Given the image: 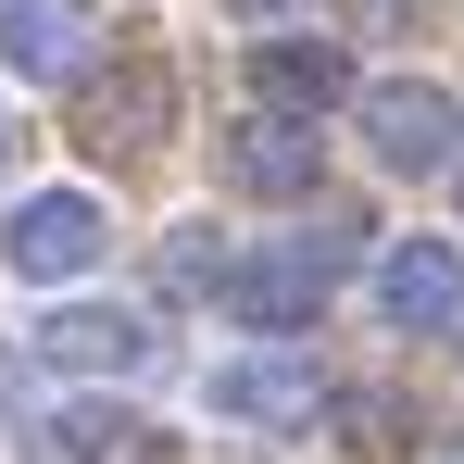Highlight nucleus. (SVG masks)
<instances>
[{
	"label": "nucleus",
	"instance_id": "nucleus-5",
	"mask_svg": "<svg viewBox=\"0 0 464 464\" xmlns=\"http://www.w3.org/2000/svg\"><path fill=\"white\" fill-rule=\"evenodd\" d=\"M113 38H101V0H0V63L25 88H76Z\"/></svg>",
	"mask_w": 464,
	"mask_h": 464
},
{
	"label": "nucleus",
	"instance_id": "nucleus-3",
	"mask_svg": "<svg viewBox=\"0 0 464 464\" xmlns=\"http://www.w3.org/2000/svg\"><path fill=\"white\" fill-rule=\"evenodd\" d=\"M101 251H113V214H101L88 188H38V201H13V227H0V264L38 276V289L101 276Z\"/></svg>",
	"mask_w": 464,
	"mask_h": 464
},
{
	"label": "nucleus",
	"instance_id": "nucleus-16",
	"mask_svg": "<svg viewBox=\"0 0 464 464\" xmlns=\"http://www.w3.org/2000/svg\"><path fill=\"white\" fill-rule=\"evenodd\" d=\"M0 176H13V126H0Z\"/></svg>",
	"mask_w": 464,
	"mask_h": 464
},
{
	"label": "nucleus",
	"instance_id": "nucleus-2",
	"mask_svg": "<svg viewBox=\"0 0 464 464\" xmlns=\"http://www.w3.org/2000/svg\"><path fill=\"white\" fill-rule=\"evenodd\" d=\"M352 113H364V151H377L389 176H440V163H464V101L440 76H377V88H352Z\"/></svg>",
	"mask_w": 464,
	"mask_h": 464
},
{
	"label": "nucleus",
	"instance_id": "nucleus-10",
	"mask_svg": "<svg viewBox=\"0 0 464 464\" xmlns=\"http://www.w3.org/2000/svg\"><path fill=\"white\" fill-rule=\"evenodd\" d=\"M377 314L389 326H452L464 314V251L452 238H389L377 251Z\"/></svg>",
	"mask_w": 464,
	"mask_h": 464
},
{
	"label": "nucleus",
	"instance_id": "nucleus-7",
	"mask_svg": "<svg viewBox=\"0 0 464 464\" xmlns=\"http://www.w3.org/2000/svg\"><path fill=\"white\" fill-rule=\"evenodd\" d=\"M326 276H339L326 251H251V264L227 276V302H238L251 339H302L314 314H326Z\"/></svg>",
	"mask_w": 464,
	"mask_h": 464
},
{
	"label": "nucleus",
	"instance_id": "nucleus-8",
	"mask_svg": "<svg viewBox=\"0 0 464 464\" xmlns=\"http://www.w3.org/2000/svg\"><path fill=\"white\" fill-rule=\"evenodd\" d=\"M227 176H238V188H264V201H314V176H326V139H314V113H276V101H251V126L227 139Z\"/></svg>",
	"mask_w": 464,
	"mask_h": 464
},
{
	"label": "nucleus",
	"instance_id": "nucleus-13",
	"mask_svg": "<svg viewBox=\"0 0 464 464\" xmlns=\"http://www.w3.org/2000/svg\"><path fill=\"white\" fill-rule=\"evenodd\" d=\"M227 276V227H163V302H214Z\"/></svg>",
	"mask_w": 464,
	"mask_h": 464
},
{
	"label": "nucleus",
	"instance_id": "nucleus-12",
	"mask_svg": "<svg viewBox=\"0 0 464 464\" xmlns=\"http://www.w3.org/2000/svg\"><path fill=\"white\" fill-rule=\"evenodd\" d=\"M339 452L401 464V452H414V401H401V389H352V401H339Z\"/></svg>",
	"mask_w": 464,
	"mask_h": 464
},
{
	"label": "nucleus",
	"instance_id": "nucleus-11",
	"mask_svg": "<svg viewBox=\"0 0 464 464\" xmlns=\"http://www.w3.org/2000/svg\"><path fill=\"white\" fill-rule=\"evenodd\" d=\"M51 452L63 464H176L151 440V414H126V401H63L51 414Z\"/></svg>",
	"mask_w": 464,
	"mask_h": 464
},
{
	"label": "nucleus",
	"instance_id": "nucleus-15",
	"mask_svg": "<svg viewBox=\"0 0 464 464\" xmlns=\"http://www.w3.org/2000/svg\"><path fill=\"white\" fill-rule=\"evenodd\" d=\"M227 13H264V25H276V13H289V0H227Z\"/></svg>",
	"mask_w": 464,
	"mask_h": 464
},
{
	"label": "nucleus",
	"instance_id": "nucleus-6",
	"mask_svg": "<svg viewBox=\"0 0 464 464\" xmlns=\"http://www.w3.org/2000/svg\"><path fill=\"white\" fill-rule=\"evenodd\" d=\"M38 364H51V377H139V364H151V314H126V302H51Z\"/></svg>",
	"mask_w": 464,
	"mask_h": 464
},
{
	"label": "nucleus",
	"instance_id": "nucleus-14",
	"mask_svg": "<svg viewBox=\"0 0 464 464\" xmlns=\"http://www.w3.org/2000/svg\"><path fill=\"white\" fill-rule=\"evenodd\" d=\"M339 13H352V25H377V38H427L452 0H339Z\"/></svg>",
	"mask_w": 464,
	"mask_h": 464
},
{
	"label": "nucleus",
	"instance_id": "nucleus-1",
	"mask_svg": "<svg viewBox=\"0 0 464 464\" xmlns=\"http://www.w3.org/2000/svg\"><path fill=\"white\" fill-rule=\"evenodd\" d=\"M63 126H76L88 163H139L176 139V63L163 51H101L76 88H63Z\"/></svg>",
	"mask_w": 464,
	"mask_h": 464
},
{
	"label": "nucleus",
	"instance_id": "nucleus-9",
	"mask_svg": "<svg viewBox=\"0 0 464 464\" xmlns=\"http://www.w3.org/2000/svg\"><path fill=\"white\" fill-rule=\"evenodd\" d=\"M251 101H276V113H352V51L339 38H251Z\"/></svg>",
	"mask_w": 464,
	"mask_h": 464
},
{
	"label": "nucleus",
	"instance_id": "nucleus-17",
	"mask_svg": "<svg viewBox=\"0 0 464 464\" xmlns=\"http://www.w3.org/2000/svg\"><path fill=\"white\" fill-rule=\"evenodd\" d=\"M452 176H464V163H452Z\"/></svg>",
	"mask_w": 464,
	"mask_h": 464
},
{
	"label": "nucleus",
	"instance_id": "nucleus-4",
	"mask_svg": "<svg viewBox=\"0 0 464 464\" xmlns=\"http://www.w3.org/2000/svg\"><path fill=\"white\" fill-rule=\"evenodd\" d=\"M201 401H214L227 427H264V440H276V427H314V414H326V389H314V364L289 352V339H251V352H227V364L201 377Z\"/></svg>",
	"mask_w": 464,
	"mask_h": 464
}]
</instances>
